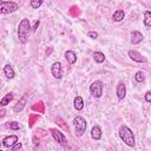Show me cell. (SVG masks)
I'll return each mask as SVG.
<instances>
[{"mask_svg":"<svg viewBox=\"0 0 151 151\" xmlns=\"http://www.w3.org/2000/svg\"><path fill=\"white\" fill-rule=\"evenodd\" d=\"M31 24H29V20L24 18L21 19V21L19 22L18 25V38H19V41L21 44H26L27 40H28V35H29V32H31Z\"/></svg>","mask_w":151,"mask_h":151,"instance_id":"cell-1","label":"cell"},{"mask_svg":"<svg viewBox=\"0 0 151 151\" xmlns=\"http://www.w3.org/2000/svg\"><path fill=\"white\" fill-rule=\"evenodd\" d=\"M119 137H120V139L127 146H131V147L134 146V136H133V132L126 125H122L119 127Z\"/></svg>","mask_w":151,"mask_h":151,"instance_id":"cell-2","label":"cell"},{"mask_svg":"<svg viewBox=\"0 0 151 151\" xmlns=\"http://www.w3.org/2000/svg\"><path fill=\"white\" fill-rule=\"evenodd\" d=\"M17 9H19V5L14 1H4L0 0V14H9L14 13Z\"/></svg>","mask_w":151,"mask_h":151,"instance_id":"cell-3","label":"cell"},{"mask_svg":"<svg viewBox=\"0 0 151 151\" xmlns=\"http://www.w3.org/2000/svg\"><path fill=\"white\" fill-rule=\"evenodd\" d=\"M73 125H74V131H76V134L78 137H81L86 130V120L80 117V116H77L74 119H73Z\"/></svg>","mask_w":151,"mask_h":151,"instance_id":"cell-4","label":"cell"},{"mask_svg":"<svg viewBox=\"0 0 151 151\" xmlns=\"http://www.w3.org/2000/svg\"><path fill=\"white\" fill-rule=\"evenodd\" d=\"M103 90H104V86L100 80H96L90 85V93L94 98H100L103 96Z\"/></svg>","mask_w":151,"mask_h":151,"instance_id":"cell-5","label":"cell"},{"mask_svg":"<svg viewBox=\"0 0 151 151\" xmlns=\"http://www.w3.org/2000/svg\"><path fill=\"white\" fill-rule=\"evenodd\" d=\"M50 131H51V134H52L53 139L57 143H59L61 146H66L67 145V139H66V137L64 136V133L61 131H59L57 129H51Z\"/></svg>","mask_w":151,"mask_h":151,"instance_id":"cell-6","label":"cell"},{"mask_svg":"<svg viewBox=\"0 0 151 151\" xmlns=\"http://www.w3.org/2000/svg\"><path fill=\"white\" fill-rule=\"evenodd\" d=\"M51 73L55 79H60L63 77V70H61V64L59 61H55L51 66Z\"/></svg>","mask_w":151,"mask_h":151,"instance_id":"cell-7","label":"cell"},{"mask_svg":"<svg viewBox=\"0 0 151 151\" xmlns=\"http://www.w3.org/2000/svg\"><path fill=\"white\" fill-rule=\"evenodd\" d=\"M129 57H130L133 61H137V63H146V61H147V59H146L145 57H143L139 52L133 51V50L129 51Z\"/></svg>","mask_w":151,"mask_h":151,"instance_id":"cell-8","label":"cell"},{"mask_svg":"<svg viewBox=\"0 0 151 151\" xmlns=\"http://www.w3.org/2000/svg\"><path fill=\"white\" fill-rule=\"evenodd\" d=\"M18 142V136L17 134H11V136H7L2 139V145L5 147H11L12 145H14L15 143Z\"/></svg>","mask_w":151,"mask_h":151,"instance_id":"cell-9","label":"cell"},{"mask_svg":"<svg viewBox=\"0 0 151 151\" xmlns=\"http://www.w3.org/2000/svg\"><path fill=\"white\" fill-rule=\"evenodd\" d=\"M143 39H144V37L139 31H133L131 33V44L132 45H137V44L142 42Z\"/></svg>","mask_w":151,"mask_h":151,"instance_id":"cell-10","label":"cell"},{"mask_svg":"<svg viewBox=\"0 0 151 151\" xmlns=\"http://www.w3.org/2000/svg\"><path fill=\"white\" fill-rule=\"evenodd\" d=\"M116 93H117V97H118L119 100H123L125 98V96H126V86H125L124 83H119L118 84Z\"/></svg>","mask_w":151,"mask_h":151,"instance_id":"cell-11","label":"cell"},{"mask_svg":"<svg viewBox=\"0 0 151 151\" xmlns=\"http://www.w3.org/2000/svg\"><path fill=\"white\" fill-rule=\"evenodd\" d=\"M26 101H27V96H26V94H24V96L20 98V100L18 101V104L13 107V111H14L15 113L21 112V111H22V109H24V107H25V105H26Z\"/></svg>","mask_w":151,"mask_h":151,"instance_id":"cell-12","label":"cell"},{"mask_svg":"<svg viewBox=\"0 0 151 151\" xmlns=\"http://www.w3.org/2000/svg\"><path fill=\"white\" fill-rule=\"evenodd\" d=\"M91 137L94 139V140H99L101 138V129L98 126V125H94L92 129H91Z\"/></svg>","mask_w":151,"mask_h":151,"instance_id":"cell-13","label":"cell"},{"mask_svg":"<svg viewBox=\"0 0 151 151\" xmlns=\"http://www.w3.org/2000/svg\"><path fill=\"white\" fill-rule=\"evenodd\" d=\"M65 59L67 60L68 64H74V63L77 61V54H76L73 51L68 50V51L65 52Z\"/></svg>","mask_w":151,"mask_h":151,"instance_id":"cell-14","label":"cell"},{"mask_svg":"<svg viewBox=\"0 0 151 151\" xmlns=\"http://www.w3.org/2000/svg\"><path fill=\"white\" fill-rule=\"evenodd\" d=\"M4 73H5V76H6L8 79H13L14 76H15V72H14L13 67H12L9 64H6V65L4 66Z\"/></svg>","mask_w":151,"mask_h":151,"instance_id":"cell-15","label":"cell"},{"mask_svg":"<svg viewBox=\"0 0 151 151\" xmlns=\"http://www.w3.org/2000/svg\"><path fill=\"white\" fill-rule=\"evenodd\" d=\"M124 17H125L124 11H123V9H117V11H114L113 14H112V20L116 21V22H119V21H122V20L124 19Z\"/></svg>","mask_w":151,"mask_h":151,"instance_id":"cell-16","label":"cell"},{"mask_svg":"<svg viewBox=\"0 0 151 151\" xmlns=\"http://www.w3.org/2000/svg\"><path fill=\"white\" fill-rule=\"evenodd\" d=\"M73 105H74L76 110H78V111L83 110L84 109V100H83V98L80 96H76V98L73 100Z\"/></svg>","mask_w":151,"mask_h":151,"instance_id":"cell-17","label":"cell"},{"mask_svg":"<svg viewBox=\"0 0 151 151\" xmlns=\"http://www.w3.org/2000/svg\"><path fill=\"white\" fill-rule=\"evenodd\" d=\"M92 57H93V60H94L97 64H101V63L105 60V54H104L103 52H99V51L93 52Z\"/></svg>","mask_w":151,"mask_h":151,"instance_id":"cell-18","label":"cell"},{"mask_svg":"<svg viewBox=\"0 0 151 151\" xmlns=\"http://www.w3.org/2000/svg\"><path fill=\"white\" fill-rule=\"evenodd\" d=\"M12 100H13V93H12V92H8V93L5 94V97L0 100V106H6V105L9 104Z\"/></svg>","mask_w":151,"mask_h":151,"instance_id":"cell-19","label":"cell"},{"mask_svg":"<svg viewBox=\"0 0 151 151\" xmlns=\"http://www.w3.org/2000/svg\"><path fill=\"white\" fill-rule=\"evenodd\" d=\"M144 25H145L146 28L151 27V12L150 11L144 12Z\"/></svg>","mask_w":151,"mask_h":151,"instance_id":"cell-20","label":"cell"},{"mask_svg":"<svg viewBox=\"0 0 151 151\" xmlns=\"http://www.w3.org/2000/svg\"><path fill=\"white\" fill-rule=\"evenodd\" d=\"M6 127H8L11 130H19L20 124L18 122H9V123H6Z\"/></svg>","mask_w":151,"mask_h":151,"instance_id":"cell-21","label":"cell"},{"mask_svg":"<svg viewBox=\"0 0 151 151\" xmlns=\"http://www.w3.org/2000/svg\"><path fill=\"white\" fill-rule=\"evenodd\" d=\"M42 2H44V0H31V7L37 9L42 5Z\"/></svg>","mask_w":151,"mask_h":151,"instance_id":"cell-22","label":"cell"},{"mask_svg":"<svg viewBox=\"0 0 151 151\" xmlns=\"http://www.w3.org/2000/svg\"><path fill=\"white\" fill-rule=\"evenodd\" d=\"M134 78H136V80H137L138 83H142V81H144V79H145L144 72H142V71H138V72L136 73V76H134Z\"/></svg>","mask_w":151,"mask_h":151,"instance_id":"cell-23","label":"cell"},{"mask_svg":"<svg viewBox=\"0 0 151 151\" xmlns=\"http://www.w3.org/2000/svg\"><path fill=\"white\" fill-rule=\"evenodd\" d=\"M21 147H22V144H21L20 142H17V143H15L14 145H12L9 149H11V150H13V151H17V150H20Z\"/></svg>","mask_w":151,"mask_h":151,"instance_id":"cell-24","label":"cell"},{"mask_svg":"<svg viewBox=\"0 0 151 151\" xmlns=\"http://www.w3.org/2000/svg\"><path fill=\"white\" fill-rule=\"evenodd\" d=\"M87 37H90V38H92V39H97V38H98V33L94 32V31H90V32L87 33Z\"/></svg>","mask_w":151,"mask_h":151,"instance_id":"cell-25","label":"cell"},{"mask_svg":"<svg viewBox=\"0 0 151 151\" xmlns=\"http://www.w3.org/2000/svg\"><path fill=\"white\" fill-rule=\"evenodd\" d=\"M39 24H40V21H39V20H35V21H34V24H33V26L31 27V29H32V32H35V31H37V28H38V26H39Z\"/></svg>","mask_w":151,"mask_h":151,"instance_id":"cell-26","label":"cell"},{"mask_svg":"<svg viewBox=\"0 0 151 151\" xmlns=\"http://www.w3.org/2000/svg\"><path fill=\"white\" fill-rule=\"evenodd\" d=\"M145 100H146L147 103H151V92H150V91H147V92L145 93Z\"/></svg>","mask_w":151,"mask_h":151,"instance_id":"cell-27","label":"cell"},{"mask_svg":"<svg viewBox=\"0 0 151 151\" xmlns=\"http://www.w3.org/2000/svg\"><path fill=\"white\" fill-rule=\"evenodd\" d=\"M1 145H2V143H1V142H0V149H1Z\"/></svg>","mask_w":151,"mask_h":151,"instance_id":"cell-28","label":"cell"}]
</instances>
